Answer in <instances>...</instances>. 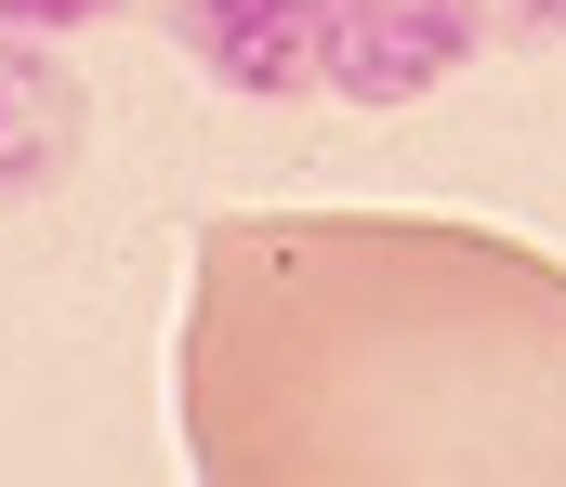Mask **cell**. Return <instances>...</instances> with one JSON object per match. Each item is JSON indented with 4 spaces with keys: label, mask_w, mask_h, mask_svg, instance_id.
Masks as SVG:
<instances>
[{
    "label": "cell",
    "mask_w": 566,
    "mask_h": 487,
    "mask_svg": "<svg viewBox=\"0 0 566 487\" xmlns=\"http://www.w3.org/2000/svg\"><path fill=\"white\" fill-rule=\"evenodd\" d=\"M474 53V27L448 0H316V80H343L356 106H409Z\"/></svg>",
    "instance_id": "cell-1"
},
{
    "label": "cell",
    "mask_w": 566,
    "mask_h": 487,
    "mask_svg": "<svg viewBox=\"0 0 566 487\" xmlns=\"http://www.w3.org/2000/svg\"><path fill=\"white\" fill-rule=\"evenodd\" d=\"M66 159H80V93L27 53V27H0V198L53 184Z\"/></svg>",
    "instance_id": "cell-2"
},
{
    "label": "cell",
    "mask_w": 566,
    "mask_h": 487,
    "mask_svg": "<svg viewBox=\"0 0 566 487\" xmlns=\"http://www.w3.org/2000/svg\"><path fill=\"white\" fill-rule=\"evenodd\" d=\"M93 13H119V0H0V27H27V40H53V27H93Z\"/></svg>",
    "instance_id": "cell-3"
},
{
    "label": "cell",
    "mask_w": 566,
    "mask_h": 487,
    "mask_svg": "<svg viewBox=\"0 0 566 487\" xmlns=\"http://www.w3.org/2000/svg\"><path fill=\"white\" fill-rule=\"evenodd\" d=\"M448 13H461V27H474V13H527V27H566V0H448Z\"/></svg>",
    "instance_id": "cell-4"
}]
</instances>
